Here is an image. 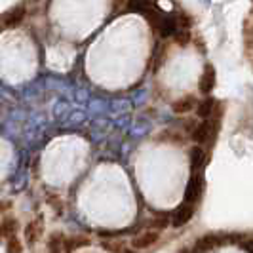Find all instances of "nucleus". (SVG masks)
Wrapping results in <instances>:
<instances>
[{"label":"nucleus","instance_id":"obj_1","mask_svg":"<svg viewBox=\"0 0 253 253\" xmlns=\"http://www.w3.org/2000/svg\"><path fill=\"white\" fill-rule=\"evenodd\" d=\"M177 253H253V236L211 234L185 246Z\"/></svg>","mask_w":253,"mask_h":253},{"label":"nucleus","instance_id":"obj_2","mask_svg":"<svg viewBox=\"0 0 253 253\" xmlns=\"http://www.w3.org/2000/svg\"><path fill=\"white\" fill-rule=\"evenodd\" d=\"M213 82H215V75L211 73V71H206L202 75V89L204 91H210L211 86H213Z\"/></svg>","mask_w":253,"mask_h":253},{"label":"nucleus","instance_id":"obj_3","mask_svg":"<svg viewBox=\"0 0 253 253\" xmlns=\"http://www.w3.org/2000/svg\"><path fill=\"white\" fill-rule=\"evenodd\" d=\"M190 107H192V105H190L189 101H183V103H179V105H175V109H177L179 113H185V111H189Z\"/></svg>","mask_w":253,"mask_h":253}]
</instances>
